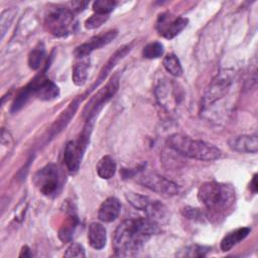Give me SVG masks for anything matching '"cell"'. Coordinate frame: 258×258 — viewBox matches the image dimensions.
<instances>
[{
	"instance_id": "6da1fadb",
	"label": "cell",
	"mask_w": 258,
	"mask_h": 258,
	"mask_svg": "<svg viewBox=\"0 0 258 258\" xmlns=\"http://www.w3.org/2000/svg\"><path fill=\"white\" fill-rule=\"evenodd\" d=\"M160 226L148 218H130L119 224L113 235V248L116 256H134Z\"/></svg>"
},
{
	"instance_id": "7a4b0ae2",
	"label": "cell",
	"mask_w": 258,
	"mask_h": 258,
	"mask_svg": "<svg viewBox=\"0 0 258 258\" xmlns=\"http://www.w3.org/2000/svg\"><path fill=\"white\" fill-rule=\"evenodd\" d=\"M198 199L204 207L214 214H222L235 203V189L231 184L208 181L198 190Z\"/></svg>"
},
{
	"instance_id": "3957f363",
	"label": "cell",
	"mask_w": 258,
	"mask_h": 258,
	"mask_svg": "<svg viewBox=\"0 0 258 258\" xmlns=\"http://www.w3.org/2000/svg\"><path fill=\"white\" fill-rule=\"evenodd\" d=\"M168 146L178 154L197 160L212 161L222 156L221 150L202 140H196L182 134H173L167 139Z\"/></svg>"
},
{
	"instance_id": "277c9868",
	"label": "cell",
	"mask_w": 258,
	"mask_h": 258,
	"mask_svg": "<svg viewBox=\"0 0 258 258\" xmlns=\"http://www.w3.org/2000/svg\"><path fill=\"white\" fill-rule=\"evenodd\" d=\"M94 119L87 120L77 140H71L67 143L63 153V160L68 170L75 173L79 170L84 153L89 145L90 136L93 130Z\"/></svg>"
},
{
	"instance_id": "5b68a950",
	"label": "cell",
	"mask_w": 258,
	"mask_h": 258,
	"mask_svg": "<svg viewBox=\"0 0 258 258\" xmlns=\"http://www.w3.org/2000/svg\"><path fill=\"white\" fill-rule=\"evenodd\" d=\"M44 27L50 34L63 37L74 33L77 27V20L73 10L64 7H54L46 13Z\"/></svg>"
},
{
	"instance_id": "8992f818",
	"label": "cell",
	"mask_w": 258,
	"mask_h": 258,
	"mask_svg": "<svg viewBox=\"0 0 258 258\" xmlns=\"http://www.w3.org/2000/svg\"><path fill=\"white\" fill-rule=\"evenodd\" d=\"M137 181L151 191H154L165 198L176 196L180 191V187L175 182L154 172H146L140 174L137 178Z\"/></svg>"
},
{
	"instance_id": "52a82bcc",
	"label": "cell",
	"mask_w": 258,
	"mask_h": 258,
	"mask_svg": "<svg viewBox=\"0 0 258 258\" xmlns=\"http://www.w3.org/2000/svg\"><path fill=\"white\" fill-rule=\"evenodd\" d=\"M33 182L43 196L50 197L55 195L59 186L57 166L53 163L46 164L34 174Z\"/></svg>"
},
{
	"instance_id": "ba28073f",
	"label": "cell",
	"mask_w": 258,
	"mask_h": 258,
	"mask_svg": "<svg viewBox=\"0 0 258 258\" xmlns=\"http://www.w3.org/2000/svg\"><path fill=\"white\" fill-rule=\"evenodd\" d=\"M119 88V79L117 76L113 77L104 88H102L86 105L84 115L89 119H95L103 106L116 94Z\"/></svg>"
},
{
	"instance_id": "9c48e42d",
	"label": "cell",
	"mask_w": 258,
	"mask_h": 258,
	"mask_svg": "<svg viewBox=\"0 0 258 258\" xmlns=\"http://www.w3.org/2000/svg\"><path fill=\"white\" fill-rule=\"evenodd\" d=\"M187 23V18L174 16L168 12H165L158 16L156 21V29L162 37L172 39L186 27Z\"/></svg>"
},
{
	"instance_id": "30bf717a",
	"label": "cell",
	"mask_w": 258,
	"mask_h": 258,
	"mask_svg": "<svg viewBox=\"0 0 258 258\" xmlns=\"http://www.w3.org/2000/svg\"><path fill=\"white\" fill-rule=\"evenodd\" d=\"M117 34H118V31L116 29H111L106 32L95 35L90 39H88L86 42L77 46L74 51V54L77 58L88 57L91 54V52H93L94 50L99 49L102 46L110 43L113 39L116 38Z\"/></svg>"
},
{
	"instance_id": "8fae6325",
	"label": "cell",
	"mask_w": 258,
	"mask_h": 258,
	"mask_svg": "<svg viewBox=\"0 0 258 258\" xmlns=\"http://www.w3.org/2000/svg\"><path fill=\"white\" fill-rule=\"evenodd\" d=\"M32 81L34 84L35 97L38 99L42 101H50L59 96L58 87L50 80L39 76L34 78Z\"/></svg>"
},
{
	"instance_id": "7c38bea8",
	"label": "cell",
	"mask_w": 258,
	"mask_h": 258,
	"mask_svg": "<svg viewBox=\"0 0 258 258\" xmlns=\"http://www.w3.org/2000/svg\"><path fill=\"white\" fill-rule=\"evenodd\" d=\"M229 147L240 153H257L258 138L257 135H239L232 137L228 141Z\"/></svg>"
},
{
	"instance_id": "4fadbf2b",
	"label": "cell",
	"mask_w": 258,
	"mask_h": 258,
	"mask_svg": "<svg viewBox=\"0 0 258 258\" xmlns=\"http://www.w3.org/2000/svg\"><path fill=\"white\" fill-rule=\"evenodd\" d=\"M120 211V201L115 197H109L101 204L98 211V217L102 222L111 223L118 218Z\"/></svg>"
},
{
	"instance_id": "5bb4252c",
	"label": "cell",
	"mask_w": 258,
	"mask_h": 258,
	"mask_svg": "<svg viewBox=\"0 0 258 258\" xmlns=\"http://www.w3.org/2000/svg\"><path fill=\"white\" fill-rule=\"evenodd\" d=\"M88 242L90 246L96 250H101L105 247L107 242V231L102 224L93 222L89 225Z\"/></svg>"
},
{
	"instance_id": "9a60e30c",
	"label": "cell",
	"mask_w": 258,
	"mask_h": 258,
	"mask_svg": "<svg viewBox=\"0 0 258 258\" xmlns=\"http://www.w3.org/2000/svg\"><path fill=\"white\" fill-rule=\"evenodd\" d=\"M77 109H78V101L74 100L67 107V109L61 112V114L58 116V118L54 121V123L50 127L49 135L51 137H53L55 134H58L69 124V122L72 119V117H74Z\"/></svg>"
},
{
	"instance_id": "2e32d148",
	"label": "cell",
	"mask_w": 258,
	"mask_h": 258,
	"mask_svg": "<svg viewBox=\"0 0 258 258\" xmlns=\"http://www.w3.org/2000/svg\"><path fill=\"white\" fill-rule=\"evenodd\" d=\"M250 232H251V229L249 227H242L228 233L221 241L222 251L224 252L230 251L235 245H237L242 240H244L249 235Z\"/></svg>"
},
{
	"instance_id": "e0dca14e",
	"label": "cell",
	"mask_w": 258,
	"mask_h": 258,
	"mask_svg": "<svg viewBox=\"0 0 258 258\" xmlns=\"http://www.w3.org/2000/svg\"><path fill=\"white\" fill-rule=\"evenodd\" d=\"M130 49H131V46H130L129 44L123 45L122 47H119V49L116 50L114 54H112V56L110 57V59L107 61V63L105 64V67H104L103 70L101 71V73H100L98 79L96 80V83L94 84L93 88H95L96 86H99V84L105 80V78H106L107 75L110 73V71L112 70V68H113L121 58H123V57L128 53V51H130Z\"/></svg>"
},
{
	"instance_id": "ac0fdd59",
	"label": "cell",
	"mask_w": 258,
	"mask_h": 258,
	"mask_svg": "<svg viewBox=\"0 0 258 258\" xmlns=\"http://www.w3.org/2000/svg\"><path fill=\"white\" fill-rule=\"evenodd\" d=\"M116 162L110 155L103 156L96 165L98 175L103 179H110L116 172Z\"/></svg>"
},
{
	"instance_id": "d6986e66",
	"label": "cell",
	"mask_w": 258,
	"mask_h": 258,
	"mask_svg": "<svg viewBox=\"0 0 258 258\" xmlns=\"http://www.w3.org/2000/svg\"><path fill=\"white\" fill-rule=\"evenodd\" d=\"M78 225V218L74 211H71L69 216L67 217V220L64 221L63 225L58 230V238L63 243L71 242L73 239L76 227Z\"/></svg>"
},
{
	"instance_id": "ffe728a7",
	"label": "cell",
	"mask_w": 258,
	"mask_h": 258,
	"mask_svg": "<svg viewBox=\"0 0 258 258\" xmlns=\"http://www.w3.org/2000/svg\"><path fill=\"white\" fill-rule=\"evenodd\" d=\"M80 61L76 62L73 68L72 80L76 86L85 85L88 78V71L90 67V59L88 57L79 58Z\"/></svg>"
},
{
	"instance_id": "44dd1931",
	"label": "cell",
	"mask_w": 258,
	"mask_h": 258,
	"mask_svg": "<svg viewBox=\"0 0 258 258\" xmlns=\"http://www.w3.org/2000/svg\"><path fill=\"white\" fill-rule=\"evenodd\" d=\"M163 67L166 70V72L173 77H179L182 74L181 63L174 53H168L164 56Z\"/></svg>"
},
{
	"instance_id": "7402d4cb",
	"label": "cell",
	"mask_w": 258,
	"mask_h": 258,
	"mask_svg": "<svg viewBox=\"0 0 258 258\" xmlns=\"http://www.w3.org/2000/svg\"><path fill=\"white\" fill-rule=\"evenodd\" d=\"M125 198L132 207H134L135 209H137L139 211H143V212L146 210V208L148 207V205L151 202L150 198L143 196V195L136 194V192H132V191L126 192Z\"/></svg>"
},
{
	"instance_id": "603a6c76",
	"label": "cell",
	"mask_w": 258,
	"mask_h": 258,
	"mask_svg": "<svg viewBox=\"0 0 258 258\" xmlns=\"http://www.w3.org/2000/svg\"><path fill=\"white\" fill-rule=\"evenodd\" d=\"M44 46L42 43H38L28 54V66L32 70H37L41 66L44 57Z\"/></svg>"
},
{
	"instance_id": "cb8c5ba5",
	"label": "cell",
	"mask_w": 258,
	"mask_h": 258,
	"mask_svg": "<svg viewBox=\"0 0 258 258\" xmlns=\"http://www.w3.org/2000/svg\"><path fill=\"white\" fill-rule=\"evenodd\" d=\"M163 52H164L163 45L158 41H154V42H150V43L146 44L143 47L142 55L145 58L153 59V58L160 57L163 54Z\"/></svg>"
},
{
	"instance_id": "d4e9b609",
	"label": "cell",
	"mask_w": 258,
	"mask_h": 258,
	"mask_svg": "<svg viewBox=\"0 0 258 258\" xmlns=\"http://www.w3.org/2000/svg\"><path fill=\"white\" fill-rule=\"evenodd\" d=\"M117 3L112 0H98L93 3V10L94 13L109 15V13L113 11Z\"/></svg>"
},
{
	"instance_id": "484cf974",
	"label": "cell",
	"mask_w": 258,
	"mask_h": 258,
	"mask_svg": "<svg viewBox=\"0 0 258 258\" xmlns=\"http://www.w3.org/2000/svg\"><path fill=\"white\" fill-rule=\"evenodd\" d=\"M15 14H16V10L13 9V8L6 9L2 12L1 17H0V26H1V36H2V38H3L6 30L10 26L11 22L13 21Z\"/></svg>"
},
{
	"instance_id": "4316f807",
	"label": "cell",
	"mask_w": 258,
	"mask_h": 258,
	"mask_svg": "<svg viewBox=\"0 0 258 258\" xmlns=\"http://www.w3.org/2000/svg\"><path fill=\"white\" fill-rule=\"evenodd\" d=\"M108 18H109L108 15L99 14V13H94L92 16H90L89 18L86 19V21H85V27H86V29H89V30L98 28V27H100L103 23H105Z\"/></svg>"
},
{
	"instance_id": "83f0119b",
	"label": "cell",
	"mask_w": 258,
	"mask_h": 258,
	"mask_svg": "<svg viewBox=\"0 0 258 258\" xmlns=\"http://www.w3.org/2000/svg\"><path fill=\"white\" fill-rule=\"evenodd\" d=\"M64 257H78V258H82V257H85L86 256V253H85V249L84 247L79 244V243H72L67 251L64 252L63 254Z\"/></svg>"
},
{
	"instance_id": "f1b7e54d",
	"label": "cell",
	"mask_w": 258,
	"mask_h": 258,
	"mask_svg": "<svg viewBox=\"0 0 258 258\" xmlns=\"http://www.w3.org/2000/svg\"><path fill=\"white\" fill-rule=\"evenodd\" d=\"M210 247H206V246H201V245H192L190 247H188L186 249L187 254H185L186 256H205L206 253L210 250Z\"/></svg>"
},
{
	"instance_id": "f546056e",
	"label": "cell",
	"mask_w": 258,
	"mask_h": 258,
	"mask_svg": "<svg viewBox=\"0 0 258 258\" xmlns=\"http://www.w3.org/2000/svg\"><path fill=\"white\" fill-rule=\"evenodd\" d=\"M182 215L188 219H201L203 218V212L200 209L191 208V207H185L181 211Z\"/></svg>"
},
{
	"instance_id": "4dcf8cb0",
	"label": "cell",
	"mask_w": 258,
	"mask_h": 258,
	"mask_svg": "<svg viewBox=\"0 0 258 258\" xmlns=\"http://www.w3.org/2000/svg\"><path fill=\"white\" fill-rule=\"evenodd\" d=\"M89 2L87 1H75V2H72V8H73V11H81L83 9L86 8V6L88 5Z\"/></svg>"
},
{
	"instance_id": "1f68e13d",
	"label": "cell",
	"mask_w": 258,
	"mask_h": 258,
	"mask_svg": "<svg viewBox=\"0 0 258 258\" xmlns=\"http://www.w3.org/2000/svg\"><path fill=\"white\" fill-rule=\"evenodd\" d=\"M257 174L255 173L252 177V180L250 181V189L253 194H256L257 192Z\"/></svg>"
},
{
	"instance_id": "d6a6232c",
	"label": "cell",
	"mask_w": 258,
	"mask_h": 258,
	"mask_svg": "<svg viewBox=\"0 0 258 258\" xmlns=\"http://www.w3.org/2000/svg\"><path fill=\"white\" fill-rule=\"evenodd\" d=\"M32 254L30 252V249L28 248V246H23L21 251H20V254H19V257H31Z\"/></svg>"
}]
</instances>
